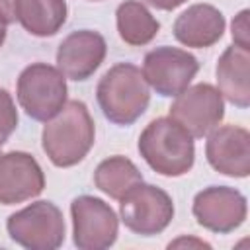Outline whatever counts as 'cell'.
Masks as SVG:
<instances>
[{
  "instance_id": "cell-21",
  "label": "cell",
  "mask_w": 250,
  "mask_h": 250,
  "mask_svg": "<svg viewBox=\"0 0 250 250\" xmlns=\"http://www.w3.org/2000/svg\"><path fill=\"white\" fill-rule=\"evenodd\" d=\"M16 2L18 0H0V16L6 23H14L18 21L16 18Z\"/></svg>"
},
{
  "instance_id": "cell-19",
  "label": "cell",
  "mask_w": 250,
  "mask_h": 250,
  "mask_svg": "<svg viewBox=\"0 0 250 250\" xmlns=\"http://www.w3.org/2000/svg\"><path fill=\"white\" fill-rule=\"evenodd\" d=\"M18 127V111L12 96L0 88V146L10 139Z\"/></svg>"
},
{
  "instance_id": "cell-7",
  "label": "cell",
  "mask_w": 250,
  "mask_h": 250,
  "mask_svg": "<svg viewBox=\"0 0 250 250\" xmlns=\"http://www.w3.org/2000/svg\"><path fill=\"white\" fill-rule=\"evenodd\" d=\"M225 115V102L221 92L207 84L188 86L182 94L176 96V102L170 105V119L184 127L193 139L209 135Z\"/></svg>"
},
{
  "instance_id": "cell-17",
  "label": "cell",
  "mask_w": 250,
  "mask_h": 250,
  "mask_svg": "<svg viewBox=\"0 0 250 250\" xmlns=\"http://www.w3.org/2000/svg\"><path fill=\"white\" fill-rule=\"evenodd\" d=\"M115 16L119 37L133 47L150 43L160 29V23L139 0H125L123 4H119Z\"/></svg>"
},
{
  "instance_id": "cell-1",
  "label": "cell",
  "mask_w": 250,
  "mask_h": 250,
  "mask_svg": "<svg viewBox=\"0 0 250 250\" xmlns=\"http://www.w3.org/2000/svg\"><path fill=\"white\" fill-rule=\"evenodd\" d=\"M45 123L47 125L43 127L41 145L55 166H74L90 152L96 127L84 102H66L62 109Z\"/></svg>"
},
{
  "instance_id": "cell-2",
  "label": "cell",
  "mask_w": 250,
  "mask_h": 250,
  "mask_svg": "<svg viewBox=\"0 0 250 250\" xmlns=\"http://www.w3.org/2000/svg\"><path fill=\"white\" fill-rule=\"evenodd\" d=\"M96 98L105 119L115 125H131L145 113L150 90L139 66L119 62L100 78Z\"/></svg>"
},
{
  "instance_id": "cell-12",
  "label": "cell",
  "mask_w": 250,
  "mask_h": 250,
  "mask_svg": "<svg viewBox=\"0 0 250 250\" xmlns=\"http://www.w3.org/2000/svg\"><path fill=\"white\" fill-rule=\"evenodd\" d=\"M205 154L217 172L246 178L250 174V133L238 125L215 127L209 133Z\"/></svg>"
},
{
  "instance_id": "cell-11",
  "label": "cell",
  "mask_w": 250,
  "mask_h": 250,
  "mask_svg": "<svg viewBox=\"0 0 250 250\" xmlns=\"http://www.w3.org/2000/svg\"><path fill=\"white\" fill-rule=\"evenodd\" d=\"M43 188V170L31 154L21 150L0 154V203H21L39 195Z\"/></svg>"
},
{
  "instance_id": "cell-23",
  "label": "cell",
  "mask_w": 250,
  "mask_h": 250,
  "mask_svg": "<svg viewBox=\"0 0 250 250\" xmlns=\"http://www.w3.org/2000/svg\"><path fill=\"white\" fill-rule=\"evenodd\" d=\"M180 244H188V246H199V248H209L207 242H201V240H195V238H180L176 242H170V246H180Z\"/></svg>"
},
{
  "instance_id": "cell-13",
  "label": "cell",
  "mask_w": 250,
  "mask_h": 250,
  "mask_svg": "<svg viewBox=\"0 0 250 250\" xmlns=\"http://www.w3.org/2000/svg\"><path fill=\"white\" fill-rule=\"evenodd\" d=\"M105 39L92 29H80L66 35L57 51V68L70 80L90 78L105 59Z\"/></svg>"
},
{
  "instance_id": "cell-3",
  "label": "cell",
  "mask_w": 250,
  "mask_h": 250,
  "mask_svg": "<svg viewBox=\"0 0 250 250\" xmlns=\"http://www.w3.org/2000/svg\"><path fill=\"white\" fill-rule=\"evenodd\" d=\"M139 152L145 162L162 176H184L193 166V137L170 117L150 121L139 137Z\"/></svg>"
},
{
  "instance_id": "cell-18",
  "label": "cell",
  "mask_w": 250,
  "mask_h": 250,
  "mask_svg": "<svg viewBox=\"0 0 250 250\" xmlns=\"http://www.w3.org/2000/svg\"><path fill=\"white\" fill-rule=\"evenodd\" d=\"M143 182L139 168L125 156H109L102 160L94 172V184L111 199H121L131 188Z\"/></svg>"
},
{
  "instance_id": "cell-6",
  "label": "cell",
  "mask_w": 250,
  "mask_h": 250,
  "mask_svg": "<svg viewBox=\"0 0 250 250\" xmlns=\"http://www.w3.org/2000/svg\"><path fill=\"white\" fill-rule=\"evenodd\" d=\"M119 201L123 225L141 236L162 232L174 219L172 197L164 189L150 184H137Z\"/></svg>"
},
{
  "instance_id": "cell-24",
  "label": "cell",
  "mask_w": 250,
  "mask_h": 250,
  "mask_svg": "<svg viewBox=\"0 0 250 250\" xmlns=\"http://www.w3.org/2000/svg\"><path fill=\"white\" fill-rule=\"evenodd\" d=\"M4 39H6V21H4L2 16H0V47H2Z\"/></svg>"
},
{
  "instance_id": "cell-14",
  "label": "cell",
  "mask_w": 250,
  "mask_h": 250,
  "mask_svg": "<svg viewBox=\"0 0 250 250\" xmlns=\"http://www.w3.org/2000/svg\"><path fill=\"white\" fill-rule=\"evenodd\" d=\"M225 31V16L211 4H193L174 21V37L195 49H205L217 43Z\"/></svg>"
},
{
  "instance_id": "cell-15",
  "label": "cell",
  "mask_w": 250,
  "mask_h": 250,
  "mask_svg": "<svg viewBox=\"0 0 250 250\" xmlns=\"http://www.w3.org/2000/svg\"><path fill=\"white\" fill-rule=\"evenodd\" d=\"M250 55L246 49L230 45L217 62V84L221 96L238 107L250 104Z\"/></svg>"
},
{
  "instance_id": "cell-10",
  "label": "cell",
  "mask_w": 250,
  "mask_h": 250,
  "mask_svg": "<svg viewBox=\"0 0 250 250\" xmlns=\"http://www.w3.org/2000/svg\"><path fill=\"white\" fill-rule=\"evenodd\" d=\"M193 217L213 232L227 234L238 229L246 219V197L227 186H211L199 191L193 199Z\"/></svg>"
},
{
  "instance_id": "cell-22",
  "label": "cell",
  "mask_w": 250,
  "mask_h": 250,
  "mask_svg": "<svg viewBox=\"0 0 250 250\" xmlns=\"http://www.w3.org/2000/svg\"><path fill=\"white\" fill-rule=\"evenodd\" d=\"M145 4L152 6V8H158V10H176L178 6H182L186 0H143Z\"/></svg>"
},
{
  "instance_id": "cell-8",
  "label": "cell",
  "mask_w": 250,
  "mask_h": 250,
  "mask_svg": "<svg viewBox=\"0 0 250 250\" xmlns=\"http://www.w3.org/2000/svg\"><path fill=\"white\" fill-rule=\"evenodd\" d=\"M72 238L80 250H104L117 238L115 211L100 197L80 195L70 203Z\"/></svg>"
},
{
  "instance_id": "cell-9",
  "label": "cell",
  "mask_w": 250,
  "mask_h": 250,
  "mask_svg": "<svg viewBox=\"0 0 250 250\" xmlns=\"http://www.w3.org/2000/svg\"><path fill=\"white\" fill-rule=\"evenodd\" d=\"M199 70L193 55L178 47H156L146 53L143 62V76L146 84L160 96L182 94Z\"/></svg>"
},
{
  "instance_id": "cell-20",
  "label": "cell",
  "mask_w": 250,
  "mask_h": 250,
  "mask_svg": "<svg viewBox=\"0 0 250 250\" xmlns=\"http://www.w3.org/2000/svg\"><path fill=\"white\" fill-rule=\"evenodd\" d=\"M232 41H234L236 47L248 51V47H250V39H248V10H242L232 20Z\"/></svg>"
},
{
  "instance_id": "cell-4",
  "label": "cell",
  "mask_w": 250,
  "mask_h": 250,
  "mask_svg": "<svg viewBox=\"0 0 250 250\" xmlns=\"http://www.w3.org/2000/svg\"><path fill=\"white\" fill-rule=\"evenodd\" d=\"M18 102L35 121H49L66 104V78L47 62L25 66L18 78Z\"/></svg>"
},
{
  "instance_id": "cell-5",
  "label": "cell",
  "mask_w": 250,
  "mask_h": 250,
  "mask_svg": "<svg viewBox=\"0 0 250 250\" xmlns=\"http://www.w3.org/2000/svg\"><path fill=\"white\" fill-rule=\"evenodd\" d=\"M8 234L29 250H55L64 242V219L51 201H35L8 217Z\"/></svg>"
},
{
  "instance_id": "cell-16",
  "label": "cell",
  "mask_w": 250,
  "mask_h": 250,
  "mask_svg": "<svg viewBox=\"0 0 250 250\" xmlns=\"http://www.w3.org/2000/svg\"><path fill=\"white\" fill-rule=\"evenodd\" d=\"M16 18L35 37L55 35L66 21L64 0H18Z\"/></svg>"
}]
</instances>
